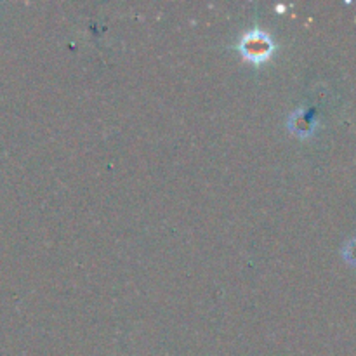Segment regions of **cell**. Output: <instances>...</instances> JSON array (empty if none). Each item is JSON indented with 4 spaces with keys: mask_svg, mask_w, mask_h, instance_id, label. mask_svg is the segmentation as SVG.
Wrapping results in <instances>:
<instances>
[{
    "mask_svg": "<svg viewBox=\"0 0 356 356\" xmlns=\"http://www.w3.org/2000/svg\"><path fill=\"white\" fill-rule=\"evenodd\" d=\"M343 254H344V257H346L348 263H351L353 266H356V238L350 240V242L346 243Z\"/></svg>",
    "mask_w": 356,
    "mask_h": 356,
    "instance_id": "2",
    "label": "cell"
},
{
    "mask_svg": "<svg viewBox=\"0 0 356 356\" xmlns=\"http://www.w3.org/2000/svg\"><path fill=\"white\" fill-rule=\"evenodd\" d=\"M238 49L247 61L254 63V65H261V63L268 61L275 52V42L266 31H263L261 28H252V30L243 35Z\"/></svg>",
    "mask_w": 356,
    "mask_h": 356,
    "instance_id": "1",
    "label": "cell"
}]
</instances>
